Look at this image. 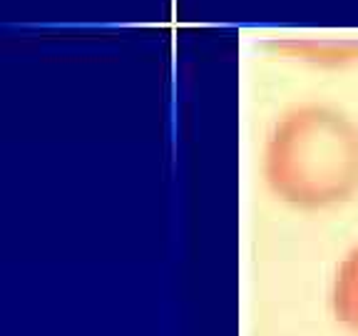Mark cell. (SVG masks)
Returning a JSON list of instances; mask_svg holds the SVG:
<instances>
[{
    "mask_svg": "<svg viewBox=\"0 0 358 336\" xmlns=\"http://www.w3.org/2000/svg\"><path fill=\"white\" fill-rule=\"evenodd\" d=\"M334 314L346 329L358 336V246L341 262L331 289Z\"/></svg>",
    "mask_w": 358,
    "mask_h": 336,
    "instance_id": "obj_1",
    "label": "cell"
}]
</instances>
